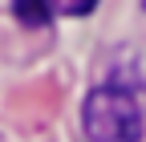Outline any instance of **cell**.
Instances as JSON below:
<instances>
[{"label": "cell", "mask_w": 146, "mask_h": 142, "mask_svg": "<svg viewBox=\"0 0 146 142\" xmlns=\"http://www.w3.org/2000/svg\"><path fill=\"white\" fill-rule=\"evenodd\" d=\"M142 8H146V0H142Z\"/></svg>", "instance_id": "cell-3"}, {"label": "cell", "mask_w": 146, "mask_h": 142, "mask_svg": "<svg viewBox=\"0 0 146 142\" xmlns=\"http://www.w3.org/2000/svg\"><path fill=\"white\" fill-rule=\"evenodd\" d=\"M81 130L89 142H142V110L130 90L98 85L81 106Z\"/></svg>", "instance_id": "cell-1"}, {"label": "cell", "mask_w": 146, "mask_h": 142, "mask_svg": "<svg viewBox=\"0 0 146 142\" xmlns=\"http://www.w3.org/2000/svg\"><path fill=\"white\" fill-rule=\"evenodd\" d=\"M12 12L25 25H45L49 21V0H12Z\"/></svg>", "instance_id": "cell-2"}]
</instances>
